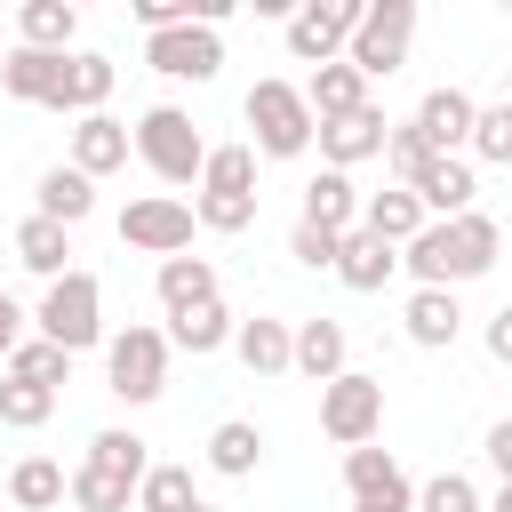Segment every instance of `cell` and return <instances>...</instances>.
Segmentation results:
<instances>
[{"mask_svg":"<svg viewBox=\"0 0 512 512\" xmlns=\"http://www.w3.org/2000/svg\"><path fill=\"white\" fill-rule=\"evenodd\" d=\"M120 160H128V128H120V120H104V112H88V120L72 128V168L96 184V176H112Z\"/></svg>","mask_w":512,"mask_h":512,"instance_id":"14","label":"cell"},{"mask_svg":"<svg viewBox=\"0 0 512 512\" xmlns=\"http://www.w3.org/2000/svg\"><path fill=\"white\" fill-rule=\"evenodd\" d=\"M408 40H416V0H368V16H360V32H352L344 64H352L360 80H384V72L408 64Z\"/></svg>","mask_w":512,"mask_h":512,"instance_id":"3","label":"cell"},{"mask_svg":"<svg viewBox=\"0 0 512 512\" xmlns=\"http://www.w3.org/2000/svg\"><path fill=\"white\" fill-rule=\"evenodd\" d=\"M456 328H464V312H456V288H416V296H408V336H416L424 352L456 344Z\"/></svg>","mask_w":512,"mask_h":512,"instance_id":"21","label":"cell"},{"mask_svg":"<svg viewBox=\"0 0 512 512\" xmlns=\"http://www.w3.org/2000/svg\"><path fill=\"white\" fill-rule=\"evenodd\" d=\"M184 512H216V504H184Z\"/></svg>","mask_w":512,"mask_h":512,"instance_id":"48","label":"cell"},{"mask_svg":"<svg viewBox=\"0 0 512 512\" xmlns=\"http://www.w3.org/2000/svg\"><path fill=\"white\" fill-rule=\"evenodd\" d=\"M224 336H232V312H224V304H200V312H176V320H168V344H184L192 360L216 352Z\"/></svg>","mask_w":512,"mask_h":512,"instance_id":"32","label":"cell"},{"mask_svg":"<svg viewBox=\"0 0 512 512\" xmlns=\"http://www.w3.org/2000/svg\"><path fill=\"white\" fill-rule=\"evenodd\" d=\"M288 368H304L312 384H336V376H344V328H336V320H304Z\"/></svg>","mask_w":512,"mask_h":512,"instance_id":"23","label":"cell"},{"mask_svg":"<svg viewBox=\"0 0 512 512\" xmlns=\"http://www.w3.org/2000/svg\"><path fill=\"white\" fill-rule=\"evenodd\" d=\"M416 512H480V496H472V480H464V472H440V480L416 496Z\"/></svg>","mask_w":512,"mask_h":512,"instance_id":"41","label":"cell"},{"mask_svg":"<svg viewBox=\"0 0 512 512\" xmlns=\"http://www.w3.org/2000/svg\"><path fill=\"white\" fill-rule=\"evenodd\" d=\"M0 88L24 96V104H56V88H64V56H48V48H16V56L0 64Z\"/></svg>","mask_w":512,"mask_h":512,"instance_id":"18","label":"cell"},{"mask_svg":"<svg viewBox=\"0 0 512 512\" xmlns=\"http://www.w3.org/2000/svg\"><path fill=\"white\" fill-rule=\"evenodd\" d=\"M136 504H144V512H184V504H200V496H192V472H184V464H152V472L136 480Z\"/></svg>","mask_w":512,"mask_h":512,"instance_id":"35","label":"cell"},{"mask_svg":"<svg viewBox=\"0 0 512 512\" xmlns=\"http://www.w3.org/2000/svg\"><path fill=\"white\" fill-rule=\"evenodd\" d=\"M472 152L496 160V168H512V104H480V120H472Z\"/></svg>","mask_w":512,"mask_h":512,"instance_id":"39","label":"cell"},{"mask_svg":"<svg viewBox=\"0 0 512 512\" xmlns=\"http://www.w3.org/2000/svg\"><path fill=\"white\" fill-rule=\"evenodd\" d=\"M160 304H168V320L216 304V264H208V256H168V264H160Z\"/></svg>","mask_w":512,"mask_h":512,"instance_id":"19","label":"cell"},{"mask_svg":"<svg viewBox=\"0 0 512 512\" xmlns=\"http://www.w3.org/2000/svg\"><path fill=\"white\" fill-rule=\"evenodd\" d=\"M200 192H256V144H216L200 160Z\"/></svg>","mask_w":512,"mask_h":512,"instance_id":"30","label":"cell"},{"mask_svg":"<svg viewBox=\"0 0 512 512\" xmlns=\"http://www.w3.org/2000/svg\"><path fill=\"white\" fill-rule=\"evenodd\" d=\"M64 496H72L80 512H128L136 480H120V472H104V464H80V472L64 480Z\"/></svg>","mask_w":512,"mask_h":512,"instance_id":"29","label":"cell"},{"mask_svg":"<svg viewBox=\"0 0 512 512\" xmlns=\"http://www.w3.org/2000/svg\"><path fill=\"white\" fill-rule=\"evenodd\" d=\"M392 480H408V472H400L384 448H352V456H344V488H352V504H360V496H384Z\"/></svg>","mask_w":512,"mask_h":512,"instance_id":"37","label":"cell"},{"mask_svg":"<svg viewBox=\"0 0 512 512\" xmlns=\"http://www.w3.org/2000/svg\"><path fill=\"white\" fill-rule=\"evenodd\" d=\"M248 128H256V152H264V160H296V152L320 136L304 88H288V80H256V88H248Z\"/></svg>","mask_w":512,"mask_h":512,"instance_id":"2","label":"cell"},{"mask_svg":"<svg viewBox=\"0 0 512 512\" xmlns=\"http://www.w3.org/2000/svg\"><path fill=\"white\" fill-rule=\"evenodd\" d=\"M496 248H504L496 216L464 208V216H448V224H424V232L400 248V264L416 272V288H456V280H480V272L496 264Z\"/></svg>","mask_w":512,"mask_h":512,"instance_id":"1","label":"cell"},{"mask_svg":"<svg viewBox=\"0 0 512 512\" xmlns=\"http://www.w3.org/2000/svg\"><path fill=\"white\" fill-rule=\"evenodd\" d=\"M104 376H112V392H120L128 408L160 400V392H168V336H160V328H120L112 352H104Z\"/></svg>","mask_w":512,"mask_h":512,"instance_id":"6","label":"cell"},{"mask_svg":"<svg viewBox=\"0 0 512 512\" xmlns=\"http://www.w3.org/2000/svg\"><path fill=\"white\" fill-rule=\"evenodd\" d=\"M488 464L512 480V416H496V424H488Z\"/></svg>","mask_w":512,"mask_h":512,"instance_id":"44","label":"cell"},{"mask_svg":"<svg viewBox=\"0 0 512 512\" xmlns=\"http://www.w3.org/2000/svg\"><path fill=\"white\" fill-rule=\"evenodd\" d=\"M360 16H368V0H304L288 16V56L296 64H336V48H352Z\"/></svg>","mask_w":512,"mask_h":512,"instance_id":"7","label":"cell"},{"mask_svg":"<svg viewBox=\"0 0 512 512\" xmlns=\"http://www.w3.org/2000/svg\"><path fill=\"white\" fill-rule=\"evenodd\" d=\"M64 256H72L64 224H48V216H24V224H16V264H24V272H40V280H64Z\"/></svg>","mask_w":512,"mask_h":512,"instance_id":"26","label":"cell"},{"mask_svg":"<svg viewBox=\"0 0 512 512\" xmlns=\"http://www.w3.org/2000/svg\"><path fill=\"white\" fill-rule=\"evenodd\" d=\"M136 152H144V168H152L160 184H192V176H200V160H208V144H200V128H192V112H176V104H152V112L136 120Z\"/></svg>","mask_w":512,"mask_h":512,"instance_id":"4","label":"cell"},{"mask_svg":"<svg viewBox=\"0 0 512 512\" xmlns=\"http://www.w3.org/2000/svg\"><path fill=\"white\" fill-rule=\"evenodd\" d=\"M408 192H416V208H424V216H440V224H448V216H464V208H472V192H480V184H472V168H464V160H432Z\"/></svg>","mask_w":512,"mask_h":512,"instance_id":"15","label":"cell"},{"mask_svg":"<svg viewBox=\"0 0 512 512\" xmlns=\"http://www.w3.org/2000/svg\"><path fill=\"white\" fill-rule=\"evenodd\" d=\"M304 104H312V120H344V112H360V104H368V80L336 56V64H320V72H312Z\"/></svg>","mask_w":512,"mask_h":512,"instance_id":"20","label":"cell"},{"mask_svg":"<svg viewBox=\"0 0 512 512\" xmlns=\"http://www.w3.org/2000/svg\"><path fill=\"white\" fill-rule=\"evenodd\" d=\"M384 136H392V120H384L376 104H360V112H344V120H320V152H328V168H336V176H344L352 160L384 152Z\"/></svg>","mask_w":512,"mask_h":512,"instance_id":"12","label":"cell"},{"mask_svg":"<svg viewBox=\"0 0 512 512\" xmlns=\"http://www.w3.org/2000/svg\"><path fill=\"white\" fill-rule=\"evenodd\" d=\"M16 344H24V312H16V296L0 288V360H8Z\"/></svg>","mask_w":512,"mask_h":512,"instance_id":"45","label":"cell"},{"mask_svg":"<svg viewBox=\"0 0 512 512\" xmlns=\"http://www.w3.org/2000/svg\"><path fill=\"white\" fill-rule=\"evenodd\" d=\"M504 104H512V80H504Z\"/></svg>","mask_w":512,"mask_h":512,"instance_id":"49","label":"cell"},{"mask_svg":"<svg viewBox=\"0 0 512 512\" xmlns=\"http://www.w3.org/2000/svg\"><path fill=\"white\" fill-rule=\"evenodd\" d=\"M360 232H376L384 248H408V240L424 232V208H416V192H408V184H392V192H368V200H360Z\"/></svg>","mask_w":512,"mask_h":512,"instance_id":"13","label":"cell"},{"mask_svg":"<svg viewBox=\"0 0 512 512\" xmlns=\"http://www.w3.org/2000/svg\"><path fill=\"white\" fill-rule=\"evenodd\" d=\"M40 336H48L56 352H88V344L104 336V288H96L88 272L48 280V296H40Z\"/></svg>","mask_w":512,"mask_h":512,"instance_id":"5","label":"cell"},{"mask_svg":"<svg viewBox=\"0 0 512 512\" xmlns=\"http://www.w3.org/2000/svg\"><path fill=\"white\" fill-rule=\"evenodd\" d=\"M352 512H416V488H408V480H392L384 496H360Z\"/></svg>","mask_w":512,"mask_h":512,"instance_id":"43","label":"cell"},{"mask_svg":"<svg viewBox=\"0 0 512 512\" xmlns=\"http://www.w3.org/2000/svg\"><path fill=\"white\" fill-rule=\"evenodd\" d=\"M8 496H16L24 512H48V504H64V464H48V456H24V464L8 472Z\"/></svg>","mask_w":512,"mask_h":512,"instance_id":"31","label":"cell"},{"mask_svg":"<svg viewBox=\"0 0 512 512\" xmlns=\"http://www.w3.org/2000/svg\"><path fill=\"white\" fill-rule=\"evenodd\" d=\"M384 152H392V176H400V184H416V176L440 160V152L416 136V120H408V128H392V136H384Z\"/></svg>","mask_w":512,"mask_h":512,"instance_id":"40","label":"cell"},{"mask_svg":"<svg viewBox=\"0 0 512 512\" xmlns=\"http://www.w3.org/2000/svg\"><path fill=\"white\" fill-rule=\"evenodd\" d=\"M336 240H344V232H320V224H296V232H288V256H296V264H312V272H320V264L336 272Z\"/></svg>","mask_w":512,"mask_h":512,"instance_id":"42","label":"cell"},{"mask_svg":"<svg viewBox=\"0 0 512 512\" xmlns=\"http://www.w3.org/2000/svg\"><path fill=\"white\" fill-rule=\"evenodd\" d=\"M56 416V392L48 384H24V376H0V424H16V432H32V424H48Z\"/></svg>","mask_w":512,"mask_h":512,"instance_id":"33","label":"cell"},{"mask_svg":"<svg viewBox=\"0 0 512 512\" xmlns=\"http://www.w3.org/2000/svg\"><path fill=\"white\" fill-rule=\"evenodd\" d=\"M296 224H320V232H352V224H360V192H352V176L320 168V176L304 184V216H296Z\"/></svg>","mask_w":512,"mask_h":512,"instance_id":"16","label":"cell"},{"mask_svg":"<svg viewBox=\"0 0 512 512\" xmlns=\"http://www.w3.org/2000/svg\"><path fill=\"white\" fill-rule=\"evenodd\" d=\"M232 344H240L248 376H280V368H288V352H296V328H288V320H240V328H232Z\"/></svg>","mask_w":512,"mask_h":512,"instance_id":"22","label":"cell"},{"mask_svg":"<svg viewBox=\"0 0 512 512\" xmlns=\"http://www.w3.org/2000/svg\"><path fill=\"white\" fill-rule=\"evenodd\" d=\"M88 208H96V184H88L80 168H48V176H40V216H48V224L72 232Z\"/></svg>","mask_w":512,"mask_h":512,"instance_id":"28","label":"cell"},{"mask_svg":"<svg viewBox=\"0 0 512 512\" xmlns=\"http://www.w3.org/2000/svg\"><path fill=\"white\" fill-rule=\"evenodd\" d=\"M192 224H200V216H192L184 200H168V192H152V200H128V208H120V240H128V248H144V256H160V264L192 248Z\"/></svg>","mask_w":512,"mask_h":512,"instance_id":"9","label":"cell"},{"mask_svg":"<svg viewBox=\"0 0 512 512\" xmlns=\"http://www.w3.org/2000/svg\"><path fill=\"white\" fill-rule=\"evenodd\" d=\"M488 360H504V368H512V304L488 320Z\"/></svg>","mask_w":512,"mask_h":512,"instance_id":"46","label":"cell"},{"mask_svg":"<svg viewBox=\"0 0 512 512\" xmlns=\"http://www.w3.org/2000/svg\"><path fill=\"white\" fill-rule=\"evenodd\" d=\"M8 376H24V384H48V392H56V384L72 376V352H56L48 336H32V344H16V352H8Z\"/></svg>","mask_w":512,"mask_h":512,"instance_id":"34","label":"cell"},{"mask_svg":"<svg viewBox=\"0 0 512 512\" xmlns=\"http://www.w3.org/2000/svg\"><path fill=\"white\" fill-rule=\"evenodd\" d=\"M208 232H248L256 224V192H200V208H192Z\"/></svg>","mask_w":512,"mask_h":512,"instance_id":"38","label":"cell"},{"mask_svg":"<svg viewBox=\"0 0 512 512\" xmlns=\"http://www.w3.org/2000/svg\"><path fill=\"white\" fill-rule=\"evenodd\" d=\"M488 512H512V480H504V488H496V504H488Z\"/></svg>","mask_w":512,"mask_h":512,"instance_id":"47","label":"cell"},{"mask_svg":"<svg viewBox=\"0 0 512 512\" xmlns=\"http://www.w3.org/2000/svg\"><path fill=\"white\" fill-rule=\"evenodd\" d=\"M88 464H104V472H120V480H144V472H152V464H144V440H136V432H120V424L88 440Z\"/></svg>","mask_w":512,"mask_h":512,"instance_id":"36","label":"cell"},{"mask_svg":"<svg viewBox=\"0 0 512 512\" xmlns=\"http://www.w3.org/2000/svg\"><path fill=\"white\" fill-rule=\"evenodd\" d=\"M144 56H152V72H168V80H216V72H224V40H216V24L152 32V40H144Z\"/></svg>","mask_w":512,"mask_h":512,"instance_id":"10","label":"cell"},{"mask_svg":"<svg viewBox=\"0 0 512 512\" xmlns=\"http://www.w3.org/2000/svg\"><path fill=\"white\" fill-rule=\"evenodd\" d=\"M376 424H384V384H376V376H352V368H344L336 384H320V432H328V440L368 448Z\"/></svg>","mask_w":512,"mask_h":512,"instance_id":"8","label":"cell"},{"mask_svg":"<svg viewBox=\"0 0 512 512\" xmlns=\"http://www.w3.org/2000/svg\"><path fill=\"white\" fill-rule=\"evenodd\" d=\"M208 464H216L224 480H248V472L264 464V432H256L248 416H224V424L208 432Z\"/></svg>","mask_w":512,"mask_h":512,"instance_id":"24","label":"cell"},{"mask_svg":"<svg viewBox=\"0 0 512 512\" xmlns=\"http://www.w3.org/2000/svg\"><path fill=\"white\" fill-rule=\"evenodd\" d=\"M392 264H400V256H392L376 232H360V224L336 240V280H344V288H360V296H368V288H384V280H392Z\"/></svg>","mask_w":512,"mask_h":512,"instance_id":"17","label":"cell"},{"mask_svg":"<svg viewBox=\"0 0 512 512\" xmlns=\"http://www.w3.org/2000/svg\"><path fill=\"white\" fill-rule=\"evenodd\" d=\"M472 120H480V104H472L464 88H432V96L416 104V136H424L440 160H456V144H472Z\"/></svg>","mask_w":512,"mask_h":512,"instance_id":"11","label":"cell"},{"mask_svg":"<svg viewBox=\"0 0 512 512\" xmlns=\"http://www.w3.org/2000/svg\"><path fill=\"white\" fill-rule=\"evenodd\" d=\"M112 96V56H64V88H56V112H96Z\"/></svg>","mask_w":512,"mask_h":512,"instance_id":"25","label":"cell"},{"mask_svg":"<svg viewBox=\"0 0 512 512\" xmlns=\"http://www.w3.org/2000/svg\"><path fill=\"white\" fill-rule=\"evenodd\" d=\"M24 48H48V56H64L72 48V32H80V8L72 0H24Z\"/></svg>","mask_w":512,"mask_h":512,"instance_id":"27","label":"cell"}]
</instances>
